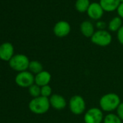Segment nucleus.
Returning <instances> with one entry per match:
<instances>
[{
	"instance_id": "obj_1",
	"label": "nucleus",
	"mask_w": 123,
	"mask_h": 123,
	"mask_svg": "<svg viewBox=\"0 0 123 123\" xmlns=\"http://www.w3.org/2000/svg\"><path fill=\"white\" fill-rule=\"evenodd\" d=\"M120 103V98L115 93H107L99 99L100 109L108 113H112V111L117 110Z\"/></svg>"
},
{
	"instance_id": "obj_2",
	"label": "nucleus",
	"mask_w": 123,
	"mask_h": 123,
	"mask_svg": "<svg viewBox=\"0 0 123 123\" xmlns=\"http://www.w3.org/2000/svg\"><path fill=\"white\" fill-rule=\"evenodd\" d=\"M50 107L49 98L41 96L33 98L28 104L30 111L36 114H43L49 110Z\"/></svg>"
},
{
	"instance_id": "obj_3",
	"label": "nucleus",
	"mask_w": 123,
	"mask_h": 123,
	"mask_svg": "<svg viewBox=\"0 0 123 123\" xmlns=\"http://www.w3.org/2000/svg\"><path fill=\"white\" fill-rule=\"evenodd\" d=\"M30 62L31 61L26 55L23 54H18L14 55L10 60L9 65L12 70L20 73L26 71L28 69Z\"/></svg>"
},
{
	"instance_id": "obj_4",
	"label": "nucleus",
	"mask_w": 123,
	"mask_h": 123,
	"mask_svg": "<svg viewBox=\"0 0 123 123\" xmlns=\"http://www.w3.org/2000/svg\"><path fill=\"white\" fill-rule=\"evenodd\" d=\"M70 111L75 115H80L86 111V103L83 97L80 95L72 96L68 103Z\"/></svg>"
},
{
	"instance_id": "obj_5",
	"label": "nucleus",
	"mask_w": 123,
	"mask_h": 123,
	"mask_svg": "<svg viewBox=\"0 0 123 123\" xmlns=\"http://www.w3.org/2000/svg\"><path fill=\"white\" fill-rule=\"evenodd\" d=\"M91 42L98 46L105 47L109 46L112 41V36L111 33L105 30H98L95 31L92 37L91 38Z\"/></svg>"
},
{
	"instance_id": "obj_6",
	"label": "nucleus",
	"mask_w": 123,
	"mask_h": 123,
	"mask_svg": "<svg viewBox=\"0 0 123 123\" xmlns=\"http://www.w3.org/2000/svg\"><path fill=\"white\" fill-rule=\"evenodd\" d=\"M104 111L98 107H92L88 109L84 113L85 123H101L104 121Z\"/></svg>"
},
{
	"instance_id": "obj_7",
	"label": "nucleus",
	"mask_w": 123,
	"mask_h": 123,
	"mask_svg": "<svg viewBox=\"0 0 123 123\" xmlns=\"http://www.w3.org/2000/svg\"><path fill=\"white\" fill-rule=\"evenodd\" d=\"M16 84L21 88H29L35 83V76L30 71L18 73L15 77Z\"/></svg>"
},
{
	"instance_id": "obj_8",
	"label": "nucleus",
	"mask_w": 123,
	"mask_h": 123,
	"mask_svg": "<svg viewBox=\"0 0 123 123\" xmlns=\"http://www.w3.org/2000/svg\"><path fill=\"white\" fill-rule=\"evenodd\" d=\"M70 31L71 27L70 23L65 20L57 22L53 28L54 35L59 38H64L67 36L70 33Z\"/></svg>"
},
{
	"instance_id": "obj_9",
	"label": "nucleus",
	"mask_w": 123,
	"mask_h": 123,
	"mask_svg": "<svg viewBox=\"0 0 123 123\" xmlns=\"http://www.w3.org/2000/svg\"><path fill=\"white\" fill-rule=\"evenodd\" d=\"M14 46L10 42H5L0 45V59L5 62L10 60L14 56Z\"/></svg>"
},
{
	"instance_id": "obj_10",
	"label": "nucleus",
	"mask_w": 123,
	"mask_h": 123,
	"mask_svg": "<svg viewBox=\"0 0 123 123\" xmlns=\"http://www.w3.org/2000/svg\"><path fill=\"white\" fill-rule=\"evenodd\" d=\"M49 103L51 107L58 111L64 109L68 105L65 98L62 95L56 93L51 95L49 98Z\"/></svg>"
},
{
	"instance_id": "obj_11",
	"label": "nucleus",
	"mask_w": 123,
	"mask_h": 123,
	"mask_svg": "<svg viewBox=\"0 0 123 123\" xmlns=\"http://www.w3.org/2000/svg\"><path fill=\"white\" fill-rule=\"evenodd\" d=\"M87 14L90 18L94 20H98L101 18L104 14V10L102 9L101 6L98 2H93L91 3L88 10Z\"/></svg>"
},
{
	"instance_id": "obj_12",
	"label": "nucleus",
	"mask_w": 123,
	"mask_h": 123,
	"mask_svg": "<svg viewBox=\"0 0 123 123\" xmlns=\"http://www.w3.org/2000/svg\"><path fill=\"white\" fill-rule=\"evenodd\" d=\"M51 80V75L49 72L43 70L35 75V83L40 87L49 85Z\"/></svg>"
},
{
	"instance_id": "obj_13",
	"label": "nucleus",
	"mask_w": 123,
	"mask_h": 123,
	"mask_svg": "<svg viewBox=\"0 0 123 123\" xmlns=\"http://www.w3.org/2000/svg\"><path fill=\"white\" fill-rule=\"evenodd\" d=\"M119 0H100V5L105 12H113L117 10L120 5Z\"/></svg>"
},
{
	"instance_id": "obj_14",
	"label": "nucleus",
	"mask_w": 123,
	"mask_h": 123,
	"mask_svg": "<svg viewBox=\"0 0 123 123\" xmlns=\"http://www.w3.org/2000/svg\"><path fill=\"white\" fill-rule=\"evenodd\" d=\"M81 33L86 38H91L95 33V29L93 23L90 21H83L80 26Z\"/></svg>"
},
{
	"instance_id": "obj_15",
	"label": "nucleus",
	"mask_w": 123,
	"mask_h": 123,
	"mask_svg": "<svg viewBox=\"0 0 123 123\" xmlns=\"http://www.w3.org/2000/svg\"><path fill=\"white\" fill-rule=\"evenodd\" d=\"M122 26V20L119 17H115L112 18L108 24V28L111 32H117Z\"/></svg>"
},
{
	"instance_id": "obj_16",
	"label": "nucleus",
	"mask_w": 123,
	"mask_h": 123,
	"mask_svg": "<svg viewBox=\"0 0 123 123\" xmlns=\"http://www.w3.org/2000/svg\"><path fill=\"white\" fill-rule=\"evenodd\" d=\"M28 70L31 73L36 74V75L38 74L39 73L43 70L42 64L37 60H33L30 62Z\"/></svg>"
},
{
	"instance_id": "obj_17",
	"label": "nucleus",
	"mask_w": 123,
	"mask_h": 123,
	"mask_svg": "<svg viewBox=\"0 0 123 123\" xmlns=\"http://www.w3.org/2000/svg\"><path fill=\"white\" fill-rule=\"evenodd\" d=\"M91 3L89 0H77L75 2V8L80 12H87Z\"/></svg>"
},
{
	"instance_id": "obj_18",
	"label": "nucleus",
	"mask_w": 123,
	"mask_h": 123,
	"mask_svg": "<svg viewBox=\"0 0 123 123\" xmlns=\"http://www.w3.org/2000/svg\"><path fill=\"white\" fill-rule=\"evenodd\" d=\"M122 120L114 113H108L104 118L103 123H122Z\"/></svg>"
},
{
	"instance_id": "obj_19",
	"label": "nucleus",
	"mask_w": 123,
	"mask_h": 123,
	"mask_svg": "<svg viewBox=\"0 0 123 123\" xmlns=\"http://www.w3.org/2000/svg\"><path fill=\"white\" fill-rule=\"evenodd\" d=\"M28 92L33 98H36L41 96V87L36 83L28 88Z\"/></svg>"
},
{
	"instance_id": "obj_20",
	"label": "nucleus",
	"mask_w": 123,
	"mask_h": 123,
	"mask_svg": "<svg viewBox=\"0 0 123 123\" xmlns=\"http://www.w3.org/2000/svg\"><path fill=\"white\" fill-rule=\"evenodd\" d=\"M52 95V88L49 85L41 87V96L49 98Z\"/></svg>"
},
{
	"instance_id": "obj_21",
	"label": "nucleus",
	"mask_w": 123,
	"mask_h": 123,
	"mask_svg": "<svg viewBox=\"0 0 123 123\" xmlns=\"http://www.w3.org/2000/svg\"><path fill=\"white\" fill-rule=\"evenodd\" d=\"M117 116L123 121V102H121L119 106L117 109Z\"/></svg>"
},
{
	"instance_id": "obj_22",
	"label": "nucleus",
	"mask_w": 123,
	"mask_h": 123,
	"mask_svg": "<svg viewBox=\"0 0 123 123\" xmlns=\"http://www.w3.org/2000/svg\"><path fill=\"white\" fill-rule=\"evenodd\" d=\"M117 39L120 44L123 45V25L117 31Z\"/></svg>"
},
{
	"instance_id": "obj_23",
	"label": "nucleus",
	"mask_w": 123,
	"mask_h": 123,
	"mask_svg": "<svg viewBox=\"0 0 123 123\" xmlns=\"http://www.w3.org/2000/svg\"><path fill=\"white\" fill-rule=\"evenodd\" d=\"M117 13L118 15H119V18H122L123 19V2L122 3H120L119 6L117 8Z\"/></svg>"
},
{
	"instance_id": "obj_24",
	"label": "nucleus",
	"mask_w": 123,
	"mask_h": 123,
	"mask_svg": "<svg viewBox=\"0 0 123 123\" xmlns=\"http://www.w3.org/2000/svg\"><path fill=\"white\" fill-rule=\"evenodd\" d=\"M96 27L99 30H104V28L106 27V23L103 21H98L96 23Z\"/></svg>"
},
{
	"instance_id": "obj_25",
	"label": "nucleus",
	"mask_w": 123,
	"mask_h": 123,
	"mask_svg": "<svg viewBox=\"0 0 123 123\" xmlns=\"http://www.w3.org/2000/svg\"><path fill=\"white\" fill-rule=\"evenodd\" d=\"M119 1H120V2H121V3H122V2H123V0H119Z\"/></svg>"
}]
</instances>
